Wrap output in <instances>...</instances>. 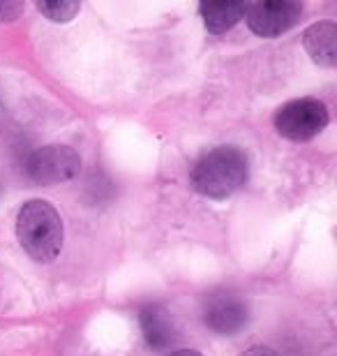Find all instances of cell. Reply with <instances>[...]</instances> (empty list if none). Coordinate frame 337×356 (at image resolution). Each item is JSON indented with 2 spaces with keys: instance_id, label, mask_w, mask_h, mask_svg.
I'll use <instances>...</instances> for the list:
<instances>
[{
  "instance_id": "obj_12",
  "label": "cell",
  "mask_w": 337,
  "mask_h": 356,
  "mask_svg": "<svg viewBox=\"0 0 337 356\" xmlns=\"http://www.w3.org/2000/svg\"><path fill=\"white\" fill-rule=\"evenodd\" d=\"M240 356H277L275 350H270V347H263V345H256V347H249L245 354Z\"/></svg>"
},
{
  "instance_id": "obj_9",
  "label": "cell",
  "mask_w": 337,
  "mask_h": 356,
  "mask_svg": "<svg viewBox=\"0 0 337 356\" xmlns=\"http://www.w3.org/2000/svg\"><path fill=\"white\" fill-rule=\"evenodd\" d=\"M199 12H202L208 31L224 33L243 19L245 3H215V0H208V3H202Z\"/></svg>"
},
{
  "instance_id": "obj_4",
  "label": "cell",
  "mask_w": 337,
  "mask_h": 356,
  "mask_svg": "<svg viewBox=\"0 0 337 356\" xmlns=\"http://www.w3.org/2000/svg\"><path fill=\"white\" fill-rule=\"evenodd\" d=\"M79 169H81V158L74 148L69 146H44L38 148L26 162V172L31 181L40 185H56L72 181Z\"/></svg>"
},
{
  "instance_id": "obj_7",
  "label": "cell",
  "mask_w": 337,
  "mask_h": 356,
  "mask_svg": "<svg viewBox=\"0 0 337 356\" xmlns=\"http://www.w3.org/2000/svg\"><path fill=\"white\" fill-rule=\"evenodd\" d=\"M139 322L148 345L155 350H167L176 340V326L171 322L169 310L162 303H148L139 312Z\"/></svg>"
},
{
  "instance_id": "obj_8",
  "label": "cell",
  "mask_w": 337,
  "mask_h": 356,
  "mask_svg": "<svg viewBox=\"0 0 337 356\" xmlns=\"http://www.w3.org/2000/svg\"><path fill=\"white\" fill-rule=\"evenodd\" d=\"M303 44L314 63L324 67H333L337 63V26L333 21H321L305 31Z\"/></svg>"
},
{
  "instance_id": "obj_11",
  "label": "cell",
  "mask_w": 337,
  "mask_h": 356,
  "mask_svg": "<svg viewBox=\"0 0 337 356\" xmlns=\"http://www.w3.org/2000/svg\"><path fill=\"white\" fill-rule=\"evenodd\" d=\"M24 12L21 3H0V21H12Z\"/></svg>"
},
{
  "instance_id": "obj_13",
  "label": "cell",
  "mask_w": 337,
  "mask_h": 356,
  "mask_svg": "<svg viewBox=\"0 0 337 356\" xmlns=\"http://www.w3.org/2000/svg\"><path fill=\"white\" fill-rule=\"evenodd\" d=\"M169 356H202V354H199V352H195V350H178V352L169 354Z\"/></svg>"
},
{
  "instance_id": "obj_6",
  "label": "cell",
  "mask_w": 337,
  "mask_h": 356,
  "mask_svg": "<svg viewBox=\"0 0 337 356\" xmlns=\"http://www.w3.org/2000/svg\"><path fill=\"white\" fill-rule=\"evenodd\" d=\"M204 322L208 329L222 336L240 331L247 322V305L238 294L231 291H213L204 301Z\"/></svg>"
},
{
  "instance_id": "obj_2",
  "label": "cell",
  "mask_w": 337,
  "mask_h": 356,
  "mask_svg": "<svg viewBox=\"0 0 337 356\" xmlns=\"http://www.w3.org/2000/svg\"><path fill=\"white\" fill-rule=\"evenodd\" d=\"M247 181V160L238 148L220 146L206 153L192 169V185L197 192L211 199L233 195Z\"/></svg>"
},
{
  "instance_id": "obj_3",
  "label": "cell",
  "mask_w": 337,
  "mask_h": 356,
  "mask_svg": "<svg viewBox=\"0 0 337 356\" xmlns=\"http://www.w3.org/2000/svg\"><path fill=\"white\" fill-rule=\"evenodd\" d=\"M326 125H328L326 104L312 97L286 102L275 113L277 132L291 141H307L317 137Z\"/></svg>"
},
{
  "instance_id": "obj_10",
  "label": "cell",
  "mask_w": 337,
  "mask_h": 356,
  "mask_svg": "<svg viewBox=\"0 0 337 356\" xmlns=\"http://www.w3.org/2000/svg\"><path fill=\"white\" fill-rule=\"evenodd\" d=\"M38 10L44 14L47 19L56 21V24H65L79 12V3H65V0H56V3H40Z\"/></svg>"
},
{
  "instance_id": "obj_1",
  "label": "cell",
  "mask_w": 337,
  "mask_h": 356,
  "mask_svg": "<svg viewBox=\"0 0 337 356\" xmlns=\"http://www.w3.org/2000/svg\"><path fill=\"white\" fill-rule=\"evenodd\" d=\"M21 248L38 261H51L63 248V220L49 202L33 199L17 216Z\"/></svg>"
},
{
  "instance_id": "obj_5",
  "label": "cell",
  "mask_w": 337,
  "mask_h": 356,
  "mask_svg": "<svg viewBox=\"0 0 337 356\" xmlns=\"http://www.w3.org/2000/svg\"><path fill=\"white\" fill-rule=\"evenodd\" d=\"M303 5L293 0H270V3L245 5V19L249 31L261 38H275L298 24Z\"/></svg>"
}]
</instances>
